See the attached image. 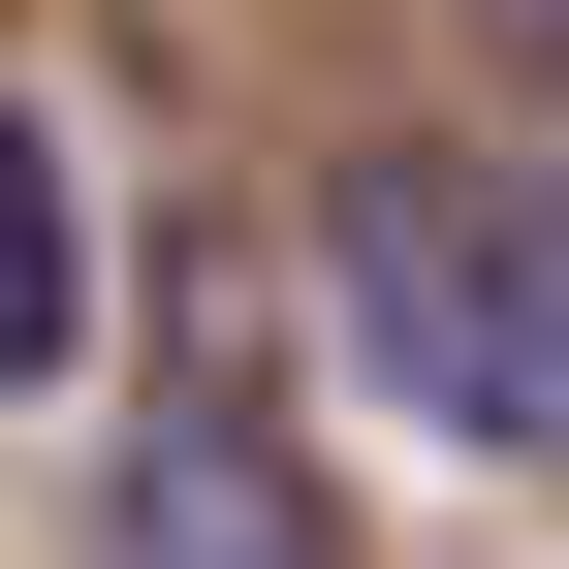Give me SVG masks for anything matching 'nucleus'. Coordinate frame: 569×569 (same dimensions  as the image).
Wrapping results in <instances>:
<instances>
[{
    "instance_id": "4",
    "label": "nucleus",
    "mask_w": 569,
    "mask_h": 569,
    "mask_svg": "<svg viewBox=\"0 0 569 569\" xmlns=\"http://www.w3.org/2000/svg\"><path fill=\"white\" fill-rule=\"evenodd\" d=\"M507 32H569V0H507Z\"/></svg>"
},
{
    "instance_id": "3",
    "label": "nucleus",
    "mask_w": 569,
    "mask_h": 569,
    "mask_svg": "<svg viewBox=\"0 0 569 569\" xmlns=\"http://www.w3.org/2000/svg\"><path fill=\"white\" fill-rule=\"evenodd\" d=\"M32 380H96V190H63V127L0 96V411Z\"/></svg>"
},
{
    "instance_id": "1",
    "label": "nucleus",
    "mask_w": 569,
    "mask_h": 569,
    "mask_svg": "<svg viewBox=\"0 0 569 569\" xmlns=\"http://www.w3.org/2000/svg\"><path fill=\"white\" fill-rule=\"evenodd\" d=\"M317 317L380 348V411H443V443H569V222L507 159H348L317 190Z\"/></svg>"
},
{
    "instance_id": "2",
    "label": "nucleus",
    "mask_w": 569,
    "mask_h": 569,
    "mask_svg": "<svg viewBox=\"0 0 569 569\" xmlns=\"http://www.w3.org/2000/svg\"><path fill=\"white\" fill-rule=\"evenodd\" d=\"M96 569H348V538H317V443H284L253 380H159L127 475H96Z\"/></svg>"
}]
</instances>
